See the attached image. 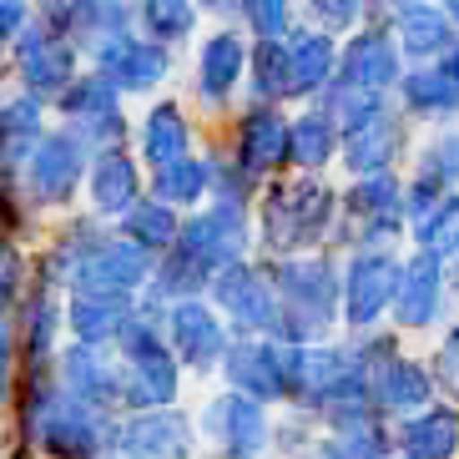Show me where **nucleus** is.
<instances>
[{
	"mask_svg": "<svg viewBox=\"0 0 459 459\" xmlns=\"http://www.w3.org/2000/svg\"><path fill=\"white\" fill-rule=\"evenodd\" d=\"M91 197L107 207V212H122V207H132V197H136V172H132V162H126L122 152H107V157L96 162Z\"/></svg>",
	"mask_w": 459,
	"mask_h": 459,
	"instance_id": "nucleus-16",
	"label": "nucleus"
},
{
	"mask_svg": "<svg viewBox=\"0 0 459 459\" xmlns=\"http://www.w3.org/2000/svg\"><path fill=\"white\" fill-rule=\"evenodd\" d=\"M439 374H445V384L459 394V333L449 338V343H445V353H439Z\"/></svg>",
	"mask_w": 459,
	"mask_h": 459,
	"instance_id": "nucleus-31",
	"label": "nucleus"
},
{
	"mask_svg": "<svg viewBox=\"0 0 459 459\" xmlns=\"http://www.w3.org/2000/svg\"><path fill=\"white\" fill-rule=\"evenodd\" d=\"M394 71H399V61H394V51L378 36H364L349 51V82L353 86H384V82H394Z\"/></svg>",
	"mask_w": 459,
	"mask_h": 459,
	"instance_id": "nucleus-22",
	"label": "nucleus"
},
{
	"mask_svg": "<svg viewBox=\"0 0 459 459\" xmlns=\"http://www.w3.org/2000/svg\"><path fill=\"white\" fill-rule=\"evenodd\" d=\"M217 293H222V303L238 313V324H268L273 318V293L263 288V278H253V273H243V268H232L228 278L217 283Z\"/></svg>",
	"mask_w": 459,
	"mask_h": 459,
	"instance_id": "nucleus-12",
	"label": "nucleus"
},
{
	"mask_svg": "<svg viewBox=\"0 0 459 459\" xmlns=\"http://www.w3.org/2000/svg\"><path fill=\"white\" fill-rule=\"evenodd\" d=\"M132 238L142 243H172V212L162 203H147L132 212Z\"/></svg>",
	"mask_w": 459,
	"mask_h": 459,
	"instance_id": "nucleus-28",
	"label": "nucleus"
},
{
	"mask_svg": "<svg viewBox=\"0 0 459 459\" xmlns=\"http://www.w3.org/2000/svg\"><path fill=\"white\" fill-rule=\"evenodd\" d=\"M404 449H409V459H449V449H455V419L449 414L414 419L404 434Z\"/></svg>",
	"mask_w": 459,
	"mask_h": 459,
	"instance_id": "nucleus-21",
	"label": "nucleus"
},
{
	"mask_svg": "<svg viewBox=\"0 0 459 459\" xmlns=\"http://www.w3.org/2000/svg\"><path fill=\"white\" fill-rule=\"evenodd\" d=\"M107 71L111 82H126V86H147L167 71V56L157 46H136V41H111L107 51Z\"/></svg>",
	"mask_w": 459,
	"mask_h": 459,
	"instance_id": "nucleus-14",
	"label": "nucleus"
},
{
	"mask_svg": "<svg viewBox=\"0 0 459 459\" xmlns=\"http://www.w3.org/2000/svg\"><path fill=\"white\" fill-rule=\"evenodd\" d=\"M142 253L136 247H122V243H101L91 257H86V268L76 273L82 278V293L86 298H122L126 288L142 278Z\"/></svg>",
	"mask_w": 459,
	"mask_h": 459,
	"instance_id": "nucleus-2",
	"label": "nucleus"
},
{
	"mask_svg": "<svg viewBox=\"0 0 459 459\" xmlns=\"http://www.w3.org/2000/svg\"><path fill=\"white\" fill-rule=\"evenodd\" d=\"M147 15H152V26L162 30V36H182V30L192 26L187 0H147Z\"/></svg>",
	"mask_w": 459,
	"mask_h": 459,
	"instance_id": "nucleus-29",
	"label": "nucleus"
},
{
	"mask_svg": "<svg viewBox=\"0 0 459 459\" xmlns=\"http://www.w3.org/2000/svg\"><path fill=\"white\" fill-rule=\"evenodd\" d=\"M238 76H243V41L238 36H212L203 46V91L222 96Z\"/></svg>",
	"mask_w": 459,
	"mask_h": 459,
	"instance_id": "nucleus-17",
	"label": "nucleus"
},
{
	"mask_svg": "<svg viewBox=\"0 0 459 459\" xmlns=\"http://www.w3.org/2000/svg\"><path fill=\"white\" fill-rule=\"evenodd\" d=\"M203 182H207V167L182 157V162L162 167V177H157V192H162L167 203H192V197L203 192Z\"/></svg>",
	"mask_w": 459,
	"mask_h": 459,
	"instance_id": "nucleus-27",
	"label": "nucleus"
},
{
	"mask_svg": "<svg viewBox=\"0 0 459 459\" xmlns=\"http://www.w3.org/2000/svg\"><path fill=\"white\" fill-rule=\"evenodd\" d=\"M283 15H288L283 0H247V21H253V30L257 36H268V41L283 30Z\"/></svg>",
	"mask_w": 459,
	"mask_h": 459,
	"instance_id": "nucleus-30",
	"label": "nucleus"
},
{
	"mask_svg": "<svg viewBox=\"0 0 459 459\" xmlns=\"http://www.w3.org/2000/svg\"><path fill=\"white\" fill-rule=\"evenodd\" d=\"M182 253H192L197 263H232V257L243 253V212L232 203H222L217 212H207L203 222H192L187 228V247Z\"/></svg>",
	"mask_w": 459,
	"mask_h": 459,
	"instance_id": "nucleus-3",
	"label": "nucleus"
},
{
	"mask_svg": "<svg viewBox=\"0 0 459 459\" xmlns=\"http://www.w3.org/2000/svg\"><path fill=\"white\" fill-rule=\"evenodd\" d=\"M283 56H288V91L318 86L328 76V66H333L328 36H303V41H293V51H283Z\"/></svg>",
	"mask_w": 459,
	"mask_h": 459,
	"instance_id": "nucleus-18",
	"label": "nucleus"
},
{
	"mask_svg": "<svg viewBox=\"0 0 459 459\" xmlns=\"http://www.w3.org/2000/svg\"><path fill=\"white\" fill-rule=\"evenodd\" d=\"M394 147H399V122L394 117H368V122H359L353 126V136H349V162L364 172V167H384L394 157Z\"/></svg>",
	"mask_w": 459,
	"mask_h": 459,
	"instance_id": "nucleus-11",
	"label": "nucleus"
},
{
	"mask_svg": "<svg viewBox=\"0 0 459 459\" xmlns=\"http://www.w3.org/2000/svg\"><path fill=\"white\" fill-rule=\"evenodd\" d=\"M328 217V192L318 187H293V192H278V203L268 212V232L273 243H308L313 232L324 228Z\"/></svg>",
	"mask_w": 459,
	"mask_h": 459,
	"instance_id": "nucleus-1",
	"label": "nucleus"
},
{
	"mask_svg": "<svg viewBox=\"0 0 459 459\" xmlns=\"http://www.w3.org/2000/svg\"><path fill=\"white\" fill-rule=\"evenodd\" d=\"M313 11H328V21L338 26V21H349L353 15V0H313Z\"/></svg>",
	"mask_w": 459,
	"mask_h": 459,
	"instance_id": "nucleus-32",
	"label": "nucleus"
},
{
	"mask_svg": "<svg viewBox=\"0 0 459 459\" xmlns=\"http://www.w3.org/2000/svg\"><path fill=\"white\" fill-rule=\"evenodd\" d=\"M434 298H439V263L424 253L409 263L404 283H399V324H429Z\"/></svg>",
	"mask_w": 459,
	"mask_h": 459,
	"instance_id": "nucleus-8",
	"label": "nucleus"
},
{
	"mask_svg": "<svg viewBox=\"0 0 459 459\" xmlns=\"http://www.w3.org/2000/svg\"><path fill=\"white\" fill-rule=\"evenodd\" d=\"M328 147H333V122L328 117H308V122H298L288 132V152H293L298 162H324Z\"/></svg>",
	"mask_w": 459,
	"mask_h": 459,
	"instance_id": "nucleus-24",
	"label": "nucleus"
},
{
	"mask_svg": "<svg viewBox=\"0 0 459 459\" xmlns=\"http://www.w3.org/2000/svg\"><path fill=\"white\" fill-rule=\"evenodd\" d=\"M374 394L384 399V404L394 409H414L429 399V384H424V374H419L414 364H404V359H384V364L374 368Z\"/></svg>",
	"mask_w": 459,
	"mask_h": 459,
	"instance_id": "nucleus-13",
	"label": "nucleus"
},
{
	"mask_svg": "<svg viewBox=\"0 0 459 459\" xmlns=\"http://www.w3.org/2000/svg\"><path fill=\"white\" fill-rule=\"evenodd\" d=\"M21 66L36 86H56L71 76V51L56 36H26L21 41Z\"/></svg>",
	"mask_w": 459,
	"mask_h": 459,
	"instance_id": "nucleus-15",
	"label": "nucleus"
},
{
	"mask_svg": "<svg viewBox=\"0 0 459 459\" xmlns=\"http://www.w3.org/2000/svg\"><path fill=\"white\" fill-rule=\"evenodd\" d=\"M404 96H409V107H414V111H429V107H455V101H459V86L449 82L445 71H419V76H409Z\"/></svg>",
	"mask_w": 459,
	"mask_h": 459,
	"instance_id": "nucleus-25",
	"label": "nucleus"
},
{
	"mask_svg": "<svg viewBox=\"0 0 459 459\" xmlns=\"http://www.w3.org/2000/svg\"><path fill=\"white\" fill-rule=\"evenodd\" d=\"M232 378L243 384L247 399H268V394H278L273 353H263V349H238V353H232Z\"/></svg>",
	"mask_w": 459,
	"mask_h": 459,
	"instance_id": "nucleus-23",
	"label": "nucleus"
},
{
	"mask_svg": "<svg viewBox=\"0 0 459 459\" xmlns=\"http://www.w3.org/2000/svg\"><path fill=\"white\" fill-rule=\"evenodd\" d=\"M283 152H288V126H283V117L257 111L253 122L243 126V157H247V167H268V162H278Z\"/></svg>",
	"mask_w": 459,
	"mask_h": 459,
	"instance_id": "nucleus-19",
	"label": "nucleus"
},
{
	"mask_svg": "<svg viewBox=\"0 0 459 459\" xmlns=\"http://www.w3.org/2000/svg\"><path fill=\"white\" fill-rule=\"evenodd\" d=\"M177 328V343H182V359H192V364H212L217 353H222V333H217V318L207 308H197V303H182L172 318Z\"/></svg>",
	"mask_w": 459,
	"mask_h": 459,
	"instance_id": "nucleus-9",
	"label": "nucleus"
},
{
	"mask_svg": "<svg viewBox=\"0 0 459 459\" xmlns=\"http://www.w3.org/2000/svg\"><path fill=\"white\" fill-rule=\"evenodd\" d=\"M5 384H11V328L0 324V394H5Z\"/></svg>",
	"mask_w": 459,
	"mask_h": 459,
	"instance_id": "nucleus-33",
	"label": "nucleus"
},
{
	"mask_svg": "<svg viewBox=\"0 0 459 459\" xmlns=\"http://www.w3.org/2000/svg\"><path fill=\"white\" fill-rule=\"evenodd\" d=\"M399 36H404V46L414 56H424V51H439V46L449 41V30H445V21L434 11H409L404 21H399Z\"/></svg>",
	"mask_w": 459,
	"mask_h": 459,
	"instance_id": "nucleus-26",
	"label": "nucleus"
},
{
	"mask_svg": "<svg viewBox=\"0 0 459 459\" xmlns=\"http://www.w3.org/2000/svg\"><path fill=\"white\" fill-rule=\"evenodd\" d=\"M207 424L217 429V439H228L232 449H257L263 445V409L253 399H222V404L207 414Z\"/></svg>",
	"mask_w": 459,
	"mask_h": 459,
	"instance_id": "nucleus-10",
	"label": "nucleus"
},
{
	"mask_svg": "<svg viewBox=\"0 0 459 459\" xmlns=\"http://www.w3.org/2000/svg\"><path fill=\"white\" fill-rule=\"evenodd\" d=\"M76 172H82V152H76V142L71 136H51V142H41L36 147V162H30V182H36V192L41 197H66L71 182H76Z\"/></svg>",
	"mask_w": 459,
	"mask_h": 459,
	"instance_id": "nucleus-5",
	"label": "nucleus"
},
{
	"mask_svg": "<svg viewBox=\"0 0 459 459\" xmlns=\"http://www.w3.org/2000/svg\"><path fill=\"white\" fill-rule=\"evenodd\" d=\"M333 273L328 263H293L283 273V298L293 303V318L303 324H328V303H333Z\"/></svg>",
	"mask_w": 459,
	"mask_h": 459,
	"instance_id": "nucleus-4",
	"label": "nucleus"
},
{
	"mask_svg": "<svg viewBox=\"0 0 459 459\" xmlns=\"http://www.w3.org/2000/svg\"><path fill=\"white\" fill-rule=\"evenodd\" d=\"M126 449L136 459H187L192 439H187V424L177 414H152V419H136L126 429Z\"/></svg>",
	"mask_w": 459,
	"mask_h": 459,
	"instance_id": "nucleus-6",
	"label": "nucleus"
},
{
	"mask_svg": "<svg viewBox=\"0 0 459 459\" xmlns=\"http://www.w3.org/2000/svg\"><path fill=\"white\" fill-rule=\"evenodd\" d=\"M147 157L157 167H172V162L187 157V126H182V117H177L172 107L152 111V122H147Z\"/></svg>",
	"mask_w": 459,
	"mask_h": 459,
	"instance_id": "nucleus-20",
	"label": "nucleus"
},
{
	"mask_svg": "<svg viewBox=\"0 0 459 459\" xmlns=\"http://www.w3.org/2000/svg\"><path fill=\"white\" fill-rule=\"evenodd\" d=\"M449 11H455V15H459V0H449Z\"/></svg>",
	"mask_w": 459,
	"mask_h": 459,
	"instance_id": "nucleus-34",
	"label": "nucleus"
},
{
	"mask_svg": "<svg viewBox=\"0 0 459 459\" xmlns=\"http://www.w3.org/2000/svg\"><path fill=\"white\" fill-rule=\"evenodd\" d=\"M389 288H394L389 257H359V263H353V278H349V318L353 324H368V318L384 308Z\"/></svg>",
	"mask_w": 459,
	"mask_h": 459,
	"instance_id": "nucleus-7",
	"label": "nucleus"
}]
</instances>
